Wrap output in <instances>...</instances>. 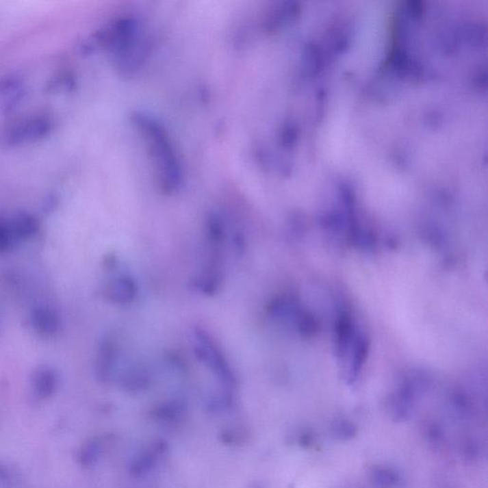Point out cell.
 <instances>
[{
  "mask_svg": "<svg viewBox=\"0 0 488 488\" xmlns=\"http://www.w3.org/2000/svg\"><path fill=\"white\" fill-rule=\"evenodd\" d=\"M194 337L196 339L194 350L198 360L211 369L227 388L231 389L237 385V378L232 368H230L227 358L223 355L222 351L218 348L217 344L214 342L212 337L205 330L196 329L194 330Z\"/></svg>",
  "mask_w": 488,
  "mask_h": 488,
  "instance_id": "cell-7",
  "label": "cell"
},
{
  "mask_svg": "<svg viewBox=\"0 0 488 488\" xmlns=\"http://www.w3.org/2000/svg\"><path fill=\"white\" fill-rule=\"evenodd\" d=\"M75 88H76V77L70 71L57 73L51 77L46 85V92L52 94L70 93Z\"/></svg>",
  "mask_w": 488,
  "mask_h": 488,
  "instance_id": "cell-17",
  "label": "cell"
},
{
  "mask_svg": "<svg viewBox=\"0 0 488 488\" xmlns=\"http://www.w3.org/2000/svg\"><path fill=\"white\" fill-rule=\"evenodd\" d=\"M266 311L271 318L292 324L303 337L314 336L319 329V324L312 313L290 294L274 298L267 305Z\"/></svg>",
  "mask_w": 488,
  "mask_h": 488,
  "instance_id": "cell-5",
  "label": "cell"
},
{
  "mask_svg": "<svg viewBox=\"0 0 488 488\" xmlns=\"http://www.w3.org/2000/svg\"><path fill=\"white\" fill-rule=\"evenodd\" d=\"M478 452H479V451H478L477 446H476L474 443L466 444L465 448V455L467 457V459L472 460V459L477 457Z\"/></svg>",
  "mask_w": 488,
  "mask_h": 488,
  "instance_id": "cell-25",
  "label": "cell"
},
{
  "mask_svg": "<svg viewBox=\"0 0 488 488\" xmlns=\"http://www.w3.org/2000/svg\"><path fill=\"white\" fill-rule=\"evenodd\" d=\"M427 436H428L429 441L431 444H433L434 446L438 448L441 446L444 441V434L441 429L436 424L429 427L428 432H427Z\"/></svg>",
  "mask_w": 488,
  "mask_h": 488,
  "instance_id": "cell-22",
  "label": "cell"
},
{
  "mask_svg": "<svg viewBox=\"0 0 488 488\" xmlns=\"http://www.w3.org/2000/svg\"><path fill=\"white\" fill-rule=\"evenodd\" d=\"M94 45L105 48L113 55L120 75L133 76L146 62L150 43L143 35L138 19L121 16L104 27L92 38Z\"/></svg>",
  "mask_w": 488,
  "mask_h": 488,
  "instance_id": "cell-2",
  "label": "cell"
},
{
  "mask_svg": "<svg viewBox=\"0 0 488 488\" xmlns=\"http://www.w3.org/2000/svg\"><path fill=\"white\" fill-rule=\"evenodd\" d=\"M232 244L233 246H234L235 253L237 254V256L244 255L246 242H245V237L242 233H235L234 235H233Z\"/></svg>",
  "mask_w": 488,
  "mask_h": 488,
  "instance_id": "cell-23",
  "label": "cell"
},
{
  "mask_svg": "<svg viewBox=\"0 0 488 488\" xmlns=\"http://www.w3.org/2000/svg\"><path fill=\"white\" fill-rule=\"evenodd\" d=\"M334 333L342 377L348 385H354L368 360L369 337L355 316L346 308H342L337 314Z\"/></svg>",
  "mask_w": 488,
  "mask_h": 488,
  "instance_id": "cell-3",
  "label": "cell"
},
{
  "mask_svg": "<svg viewBox=\"0 0 488 488\" xmlns=\"http://www.w3.org/2000/svg\"><path fill=\"white\" fill-rule=\"evenodd\" d=\"M332 433L335 438L341 441H347L355 437L357 429L356 426L347 420H337L332 424Z\"/></svg>",
  "mask_w": 488,
  "mask_h": 488,
  "instance_id": "cell-20",
  "label": "cell"
},
{
  "mask_svg": "<svg viewBox=\"0 0 488 488\" xmlns=\"http://www.w3.org/2000/svg\"><path fill=\"white\" fill-rule=\"evenodd\" d=\"M248 488H264L261 485L255 483V484L250 485Z\"/></svg>",
  "mask_w": 488,
  "mask_h": 488,
  "instance_id": "cell-26",
  "label": "cell"
},
{
  "mask_svg": "<svg viewBox=\"0 0 488 488\" xmlns=\"http://www.w3.org/2000/svg\"><path fill=\"white\" fill-rule=\"evenodd\" d=\"M373 480L378 488H392L398 483L397 475L386 468H378L373 472Z\"/></svg>",
  "mask_w": 488,
  "mask_h": 488,
  "instance_id": "cell-21",
  "label": "cell"
},
{
  "mask_svg": "<svg viewBox=\"0 0 488 488\" xmlns=\"http://www.w3.org/2000/svg\"><path fill=\"white\" fill-rule=\"evenodd\" d=\"M429 383L428 375L424 371H410L400 378L389 404L391 415L395 421L404 422L409 419L415 400L426 392Z\"/></svg>",
  "mask_w": 488,
  "mask_h": 488,
  "instance_id": "cell-6",
  "label": "cell"
},
{
  "mask_svg": "<svg viewBox=\"0 0 488 488\" xmlns=\"http://www.w3.org/2000/svg\"><path fill=\"white\" fill-rule=\"evenodd\" d=\"M151 383V374L144 366L138 364L130 366L121 374L120 385L127 392H143L150 387Z\"/></svg>",
  "mask_w": 488,
  "mask_h": 488,
  "instance_id": "cell-12",
  "label": "cell"
},
{
  "mask_svg": "<svg viewBox=\"0 0 488 488\" xmlns=\"http://www.w3.org/2000/svg\"><path fill=\"white\" fill-rule=\"evenodd\" d=\"M131 120L146 143L160 192L166 196L178 193L183 185V170L166 129L143 112H133Z\"/></svg>",
  "mask_w": 488,
  "mask_h": 488,
  "instance_id": "cell-1",
  "label": "cell"
},
{
  "mask_svg": "<svg viewBox=\"0 0 488 488\" xmlns=\"http://www.w3.org/2000/svg\"><path fill=\"white\" fill-rule=\"evenodd\" d=\"M23 84L18 77L9 76L0 79V110L8 112L21 101Z\"/></svg>",
  "mask_w": 488,
  "mask_h": 488,
  "instance_id": "cell-13",
  "label": "cell"
},
{
  "mask_svg": "<svg viewBox=\"0 0 488 488\" xmlns=\"http://www.w3.org/2000/svg\"><path fill=\"white\" fill-rule=\"evenodd\" d=\"M314 441L315 438L312 432L305 431L298 436V444H300L303 448L308 449L312 448Z\"/></svg>",
  "mask_w": 488,
  "mask_h": 488,
  "instance_id": "cell-24",
  "label": "cell"
},
{
  "mask_svg": "<svg viewBox=\"0 0 488 488\" xmlns=\"http://www.w3.org/2000/svg\"><path fill=\"white\" fill-rule=\"evenodd\" d=\"M233 395L230 389L223 390L218 394L211 396L207 402H206V407L210 412L217 413L224 411L232 407Z\"/></svg>",
  "mask_w": 488,
  "mask_h": 488,
  "instance_id": "cell-18",
  "label": "cell"
},
{
  "mask_svg": "<svg viewBox=\"0 0 488 488\" xmlns=\"http://www.w3.org/2000/svg\"><path fill=\"white\" fill-rule=\"evenodd\" d=\"M101 452V446L99 441L93 439L85 444L80 451L79 460L84 465H93L98 460Z\"/></svg>",
  "mask_w": 488,
  "mask_h": 488,
  "instance_id": "cell-19",
  "label": "cell"
},
{
  "mask_svg": "<svg viewBox=\"0 0 488 488\" xmlns=\"http://www.w3.org/2000/svg\"><path fill=\"white\" fill-rule=\"evenodd\" d=\"M249 427L242 424L224 427L220 432V441L227 446H244L251 439Z\"/></svg>",
  "mask_w": 488,
  "mask_h": 488,
  "instance_id": "cell-16",
  "label": "cell"
},
{
  "mask_svg": "<svg viewBox=\"0 0 488 488\" xmlns=\"http://www.w3.org/2000/svg\"><path fill=\"white\" fill-rule=\"evenodd\" d=\"M118 347L111 339H105L99 346L98 359H97V376L103 383L109 382L115 371Z\"/></svg>",
  "mask_w": 488,
  "mask_h": 488,
  "instance_id": "cell-11",
  "label": "cell"
},
{
  "mask_svg": "<svg viewBox=\"0 0 488 488\" xmlns=\"http://www.w3.org/2000/svg\"><path fill=\"white\" fill-rule=\"evenodd\" d=\"M186 413V402L182 400L175 399L155 405L150 410L149 416L160 424L173 426L181 422L185 417Z\"/></svg>",
  "mask_w": 488,
  "mask_h": 488,
  "instance_id": "cell-10",
  "label": "cell"
},
{
  "mask_svg": "<svg viewBox=\"0 0 488 488\" xmlns=\"http://www.w3.org/2000/svg\"><path fill=\"white\" fill-rule=\"evenodd\" d=\"M53 126L52 116L46 113L14 118L0 128V147L13 149L40 142L49 137Z\"/></svg>",
  "mask_w": 488,
  "mask_h": 488,
  "instance_id": "cell-4",
  "label": "cell"
},
{
  "mask_svg": "<svg viewBox=\"0 0 488 488\" xmlns=\"http://www.w3.org/2000/svg\"><path fill=\"white\" fill-rule=\"evenodd\" d=\"M138 285L133 277L121 275L113 279L105 288L107 300L118 305H128L138 297Z\"/></svg>",
  "mask_w": 488,
  "mask_h": 488,
  "instance_id": "cell-9",
  "label": "cell"
},
{
  "mask_svg": "<svg viewBox=\"0 0 488 488\" xmlns=\"http://www.w3.org/2000/svg\"><path fill=\"white\" fill-rule=\"evenodd\" d=\"M205 232L210 246L217 250L222 248L227 237V229L222 216L217 213L209 214L206 218Z\"/></svg>",
  "mask_w": 488,
  "mask_h": 488,
  "instance_id": "cell-15",
  "label": "cell"
},
{
  "mask_svg": "<svg viewBox=\"0 0 488 488\" xmlns=\"http://www.w3.org/2000/svg\"><path fill=\"white\" fill-rule=\"evenodd\" d=\"M222 281V274L218 261H212L210 266L206 267L203 274L194 281V287L206 296L215 295Z\"/></svg>",
  "mask_w": 488,
  "mask_h": 488,
  "instance_id": "cell-14",
  "label": "cell"
},
{
  "mask_svg": "<svg viewBox=\"0 0 488 488\" xmlns=\"http://www.w3.org/2000/svg\"><path fill=\"white\" fill-rule=\"evenodd\" d=\"M168 450V444L164 439H155L133 458L129 466V474L135 479L144 477L167 455Z\"/></svg>",
  "mask_w": 488,
  "mask_h": 488,
  "instance_id": "cell-8",
  "label": "cell"
}]
</instances>
